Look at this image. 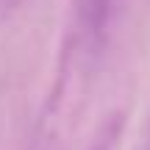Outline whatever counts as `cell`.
Wrapping results in <instances>:
<instances>
[{
  "mask_svg": "<svg viewBox=\"0 0 150 150\" xmlns=\"http://www.w3.org/2000/svg\"><path fill=\"white\" fill-rule=\"evenodd\" d=\"M78 17V33L89 50H97L108 36V25L114 17L117 0H72Z\"/></svg>",
  "mask_w": 150,
  "mask_h": 150,
  "instance_id": "obj_1",
  "label": "cell"
},
{
  "mask_svg": "<svg viewBox=\"0 0 150 150\" xmlns=\"http://www.w3.org/2000/svg\"><path fill=\"white\" fill-rule=\"evenodd\" d=\"M117 134H120V120H111V122L97 134V139L92 142L89 150H114V139H117Z\"/></svg>",
  "mask_w": 150,
  "mask_h": 150,
  "instance_id": "obj_2",
  "label": "cell"
},
{
  "mask_svg": "<svg viewBox=\"0 0 150 150\" xmlns=\"http://www.w3.org/2000/svg\"><path fill=\"white\" fill-rule=\"evenodd\" d=\"M136 150H150V120H147V125H145V136H142V142H139Z\"/></svg>",
  "mask_w": 150,
  "mask_h": 150,
  "instance_id": "obj_3",
  "label": "cell"
}]
</instances>
